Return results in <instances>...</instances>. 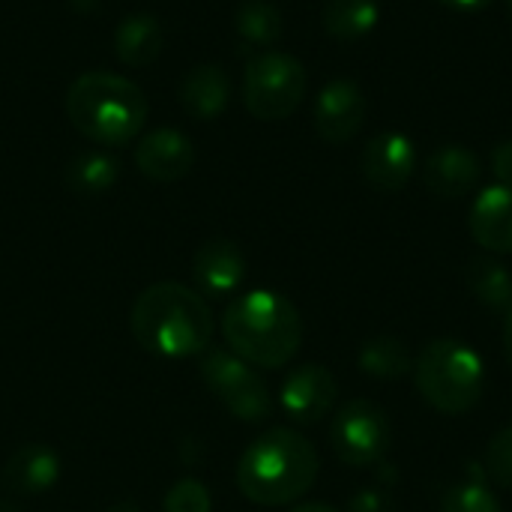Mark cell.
Here are the masks:
<instances>
[{
    "label": "cell",
    "mask_w": 512,
    "mask_h": 512,
    "mask_svg": "<svg viewBox=\"0 0 512 512\" xmlns=\"http://www.w3.org/2000/svg\"><path fill=\"white\" fill-rule=\"evenodd\" d=\"M360 369L381 381L405 378L414 369L411 351L396 336H375L360 348Z\"/></svg>",
    "instance_id": "obj_21"
},
{
    "label": "cell",
    "mask_w": 512,
    "mask_h": 512,
    "mask_svg": "<svg viewBox=\"0 0 512 512\" xmlns=\"http://www.w3.org/2000/svg\"><path fill=\"white\" fill-rule=\"evenodd\" d=\"M363 177L381 192H399L417 171V147L402 132H381L363 147Z\"/></svg>",
    "instance_id": "obj_11"
},
{
    "label": "cell",
    "mask_w": 512,
    "mask_h": 512,
    "mask_svg": "<svg viewBox=\"0 0 512 512\" xmlns=\"http://www.w3.org/2000/svg\"><path fill=\"white\" fill-rule=\"evenodd\" d=\"M468 228L489 255H512V189L501 183L483 189L471 207Z\"/></svg>",
    "instance_id": "obj_14"
},
{
    "label": "cell",
    "mask_w": 512,
    "mask_h": 512,
    "mask_svg": "<svg viewBox=\"0 0 512 512\" xmlns=\"http://www.w3.org/2000/svg\"><path fill=\"white\" fill-rule=\"evenodd\" d=\"M321 462L312 441L294 429H270L255 438L237 462V489L258 507H288L318 480Z\"/></svg>",
    "instance_id": "obj_3"
},
{
    "label": "cell",
    "mask_w": 512,
    "mask_h": 512,
    "mask_svg": "<svg viewBox=\"0 0 512 512\" xmlns=\"http://www.w3.org/2000/svg\"><path fill=\"white\" fill-rule=\"evenodd\" d=\"M3 480L18 495H45L60 480V456L48 444H24L6 459Z\"/></svg>",
    "instance_id": "obj_16"
},
{
    "label": "cell",
    "mask_w": 512,
    "mask_h": 512,
    "mask_svg": "<svg viewBox=\"0 0 512 512\" xmlns=\"http://www.w3.org/2000/svg\"><path fill=\"white\" fill-rule=\"evenodd\" d=\"M483 174V165L477 159V153H471L468 147L450 144L435 150L426 165H423V183L432 195L438 198H465L468 192L477 189Z\"/></svg>",
    "instance_id": "obj_15"
},
{
    "label": "cell",
    "mask_w": 512,
    "mask_h": 512,
    "mask_svg": "<svg viewBox=\"0 0 512 512\" xmlns=\"http://www.w3.org/2000/svg\"><path fill=\"white\" fill-rule=\"evenodd\" d=\"M336 396H339V384H336L333 372L327 366L306 363V366H297L282 381L279 405L288 414V420H294L300 426H312L333 411Z\"/></svg>",
    "instance_id": "obj_9"
},
{
    "label": "cell",
    "mask_w": 512,
    "mask_h": 512,
    "mask_svg": "<svg viewBox=\"0 0 512 512\" xmlns=\"http://www.w3.org/2000/svg\"><path fill=\"white\" fill-rule=\"evenodd\" d=\"M504 354L512 366V312H507V321H504Z\"/></svg>",
    "instance_id": "obj_30"
},
{
    "label": "cell",
    "mask_w": 512,
    "mask_h": 512,
    "mask_svg": "<svg viewBox=\"0 0 512 512\" xmlns=\"http://www.w3.org/2000/svg\"><path fill=\"white\" fill-rule=\"evenodd\" d=\"M468 288L474 291V297L495 312H512V273L495 261V255H477L468 261L465 270Z\"/></svg>",
    "instance_id": "obj_19"
},
{
    "label": "cell",
    "mask_w": 512,
    "mask_h": 512,
    "mask_svg": "<svg viewBox=\"0 0 512 512\" xmlns=\"http://www.w3.org/2000/svg\"><path fill=\"white\" fill-rule=\"evenodd\" d=\"M162 512H213V495L201 480L186 477L168 489Z\"/></svg>",
    "instance_id": "obj_25"
},
{
    "label": "cell",
    "mask_w": 512,
    "mask_h": 512,
    "mask_svg": "<svg viewBox=\"0 0 512 512\" xmlns=\"http://www.w3.org/2000/svg\"><path fill=\"white\" fill-rule=\"evenodd\" d=\"M486 471L489 477L501 486V489H512V423L504 426L486 450Z\"/></svg>",
    "instance_id": "obj_26"
},
{
    "label": "cell",
    "mask_w": 512,
    "mask_h": 512,
    "mask_svg": "<svg viewBox=\"0 0 512 512\" xmlns=\"http://www.w3.org/2000/svg\"><path fill=\"white\" fill-rule=\"evenodd\" d=\"M414 381L420 396L441 414H468L486 390V366L474 348L456 339L429 342L417 363Z\"/></svg>",
    "instance_id": "obj_5"
},
{
    "label": "cell",
    "mask_w": 512,
    "mask_h": 512,
    "mask_svg": "<svg viewBox=\"0 0 512 512\" xmlns=\"http://www.w3.org/2000/svg\"><path fill=\"white\" fill-rule=\"evenodd\" d=\"M162 45H165L162 24L153 15H144V12H135L129 18H123L117 24V30H114V51L132 69L150 66L162 54Z\"/></svg>",
    "instance_id": "obj_18"
},
{
    "label": "cell",
    "mask_w": 512,
    "mask_h": 512,
    "mask_svg": "<svg viewBox=\"0 0 512 512\" xmlns=\"http://www.w3.org/2000/svg\"><path fill=\"white\" fill-rule=\"evenodd\" d=\"M306 96V69L285 51H264L249 60L243 75V102L258 120L291 117Z\"/></svg>",
    "instance_id": "obj_6"
},
{
    "label": "cell",
    "mask_w": 512,
    "mask_h": 512,
    "mask_svg": "<svg viewBox=\"0 0 512 512\" xmlns=\"http://www.w3.org/2000/svg\"><path fill=\"white\" fill-rule=\"evenodd\" d=\"M291 512H339L336 507H330V504H300V507H294Z\"/></svg>",
    "instance_id": "obj_31"
},
{
    "label": "cell",
    "mask_w": 512,
    "mask_h": 512,
    "mask_svg": "<svg viewBox=\"0 0 512 512\" xmlns=\"http://www.w3.org/2000/svg\"><path fill=\"white\" fill-rule=\"evenodd\" d=\"M378 18H381L378 0H327L321 12L324 30L342 42L363 39L366 33L375 30Z\"/></svg>",
    "instance_id": "obj_20"
},
{
    "label": "cell",
    "mask_w": 512,
    "mask_h": 512,
    "mask_svg": "<svg viewBox=\"0 0 512 512\" xmlns=\"http://www.w3.org/2000/svg\"><path fill=\"white\" fill-rule=\"evenodd\" d=\"M66 114L72 126L105 147L132 141L147 120V99L141 87L114 72H84L66 93Z\"/></svg>",
    "instance_id": "obj_4"
},
{
    "label": "cell",
    "mask_w": 512,
    "mask_h": 512,
    "mask_svg": "<svg viewBox=\"0 0 512 512\" xmlns=\"http://www.w3.org/2000/svg\"><path fill=\"white\" fill-rule=\"evenodd\" d=\"M201 378L231 417L243 423H264L273 414V396L267 381L237 354L222 348L204 351Z\"/></svg>",
    "instance_id": "obj_7"
},
{
    "label": "cell",
    "mask_w": 512,
    "mask_h": 512,
    "mask_svg": "<svg viewBox=\"0 0 512 512\" xmlns=\"http://www.w3.org/2000/svg\"><path fill=\"white\" fill-rule=\"evenodd\" d=\"M117 174H120V168H117L114 156H108V153H81L78 159L69 162L66 180L81 195H99V192L114 186Z\"/></svg>",
    "instance_id": "obj_23"
},
{
    "label": "cell",
    "mask_w": 512,
    "mask_h": 512,
    "mask_svg": "<svg viewBox=\"0 0 512 512\" xmlns=\"http://www.w3.org/2000/svg\"><path fill=\"white\" fill-rule=\"evenodd\" d=\"M492 171L498 177L501 186L512 189V138L510 141H501L492 153Z\"/></svg>",
    "instance_id": "obj_27"
},
{
    "label": "cell",
    "mask_w": 512,
    "mask_h": 512,
    "mask_svg": "<svg viewBox=\"0 0 512 512\" xmlns=\"http://www.w3.org/2000/svg\"><path fill=\"white\" fill-rule=\"evenodd\" d=\"M135 342L165 360H189L210 351L216 318L210 303L180 282H156L144 288L129 312Z\"/></svg>",
    "instance_id": "obj_1"
},
{
    "label": "cell",
    "mask_w": 512,
    "mask_h": 512,
    "mask_svg": "<svg viewBox=\"0 0 512 512\" xmlns=\"http://www.w3.org/2000/svg\"><path fill=\"white\" fill-rule=\"evenodd\" d=\"M135 165L156 183H174L195 165V147L180 129H153L135 147Z\"/></svg>",
    "instance_id": "obj_12"
},
{
    "label": "cell",
    "mask_w": 512,
    "mask_h": 512,
    "mask_svg": "<svg viewBox=\"0 0 512 512\" xmlns=\"http://www.w3.org/2000/svg\"><path fill=\"white\" fill-rule=\"evenodd\" d=\"M0 512H18V510H15L12 504H3V501H0Z\"/></svg>",
    "instance_id": "obj_33"
},
{
    "label": "cell",
    "mask_w": 512,
    "mask_h": 512,
    "mask_svg": "<svg viewBox=\"0 0 512 512\" xmlns=\"http://www.w3.org/2000/svg\"><path fill=\"white\" fill-rule=\"evenodd\" d=\"M105 512H141V507L135 501H120V504H111Z\"/></svg>",
    "instance_id": "obj_32"
},
{
    "label": "cell",
    "mask_w": 512,
    "mask_h": 512,
    "mask_svg": "<svg viewBox=\"0 0 512 512\" xmlns=\"http://www.w3.org/2000/svg\"><path fill=\"white\" fill-rule=\"evenodd\" d=\"M219 327L228 351L255 369H282L303 345L300 309L288 297L264 288L234 297Z\"/></svg>",
    "instance_id": "obj_2"
},
{
    "label": "cell",
    "mask_w": 512,
    "mask_h": 512,
    "mask_svg": "<svg viewBox=\"0 0 512 512\" xmlns=\"http://www.w3.org/2000/svg\"><path fill=\"white\" fill-rule=\"evenodd\" d=\"M507 12H510V18H512V0H507Z\"/></svg>",
    "instance_id": "obj_34"
},
{
    "label": "cell",
    "mask_w": 512,
    "mask_h": 512,
    "mask_svg": "<svg viewBox=\"0 0 512 512\" xmlns=\"http://www.w3.org/2000/svg\"><path fill=\"white\" fill-rule=\"evenodd\" d=\"M231 99V78L222 66H195L180 84V102L195 120H216Z\"/></svg>",
    "instance_id": "obj_17"
},
{
    "label": "cell",
    "mask_w": 512,
    "mask_h": 512,
    "mask_svg": "<svg viewBox=\"0 0 512 512\" xmlns=\"http://www.w3.org/2000/svg\"><path fill=\"white\" fill-rule=\"evenodd\" d=\"M354 512H381V498L372 495V492L354 498Z\"/></svg>",
    "instance_id": "obj_28"
},
{
    "label": "cell",
    "mask_w": 512,
    "mask_h": 512,
    "mask_svg": "<svg viewBox=\"0 0 512 512\" xmlns=\"http://www.w3.org/2000/svg\"><path fill=\"white\" fill-rule=\"evenodd\" d=\"M234 21H237L240 39L249 48L273 45L282 36V12L273 3H267V0H246V3H240Z\"/></svg>",
    "instance_id": "obj_22"
},
{
    "label": "cell",
    "mask_w": 512,
    "mask_h": 512,
    "mask_svg": "<svg viewBox=\"0 0 512 512\" xmlns=\"http://www.w3.org/2000/svg\"><path fill=\"white\" fill-rule=\"evenodd\" d=\"M444 6H453V9H459V12H477V9H483V6H489L492 0H441Z\"/></svg>",
    "instance_id": "obj_29"
},
{
    "label": "cell",
    "mask_w": 512,
    "mask_h": 512,
    "mask_svg": "<svg viewBox=\"0 0 512 512\" xmlns=\"http://www.w3.org/2000/svg\"><path fill=\"white\" fill-rule=\"evenodd\" d=\"M366 96L357 81L336 78L315 99V132L327 144L351 141L366 123Z\"/></svg>",
    "instance_id": "obj_10"
},
{
    "label": "cell",
    "mask_w": 512,
    "mask_h": 512,
    "mask_svg": "<svg viewBox=\"0 0 512 512\" xmlns=\"http://www.w3.org/2000/svg\"><path fill=\"white\" fill-rule=\"evenodd\" d=\"M192 276L201 294L207 297H231L246 279V258L237 243L225 237H213L198 246L192 258Z\"/></svg>",
    "instance_id": "obj_13"
},
{
    "label": "cell",
    "mask_w": 512,
    "mask_h": 512,
    "mask_svg": "<svg viewBox=\"0 0 512 512\" xmlns=\"http://www.w3.org/2000/svg\"><path fill=\"white\" fill-rule=\"evenodd\" d=\"M330 444L342 465H351V468L378 465L393 444V426H390L387 411L369 399L348 402L333 417Z\"/></svg>",
    "instance_id": "obj_8"
},
{
    "label": "cell",
    "mask_w": 512,
    "mask_h": 512,
    "mask_svg": "<svg viewBox=\"0 0 512 512\" xmlns=\"http://www.w3.org/2000/svg\"><path fill=\"white\" fill-rule=\"evenodd\" d=\"M441 512H501V501L483 483L468 480V483H456L447 489L441 501Z\"/></svg>",
    "instance_id": "obj_24"
}]
</instances>
